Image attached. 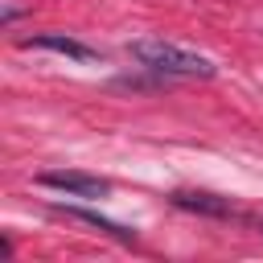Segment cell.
<instances>
[{
  "mask_svg": "<svg viewBox=\"0 0 263 263\" xmlns=\"http://www.w3.org/2000/svg\"><path fill=\"white\" fill-rule=\"evenodd\" d=\"M127 53L144 66V70H156V74H177V78H214L218 66L205 58V53H193V49H181L173 41H160V37H144V41H132Z\"/></svg>",
  "mask_w": 263,
  "mask_h": 263,
  "instance_id": "cell-1",
  "label": "cell"
},
{
  "mask_svg": "<svg viewBox=\"0 0 263 263\" xmlns=\"http://www.w3.org/2000/svg\"><path fill=\"white\" fill-rule=\"evenodd\" d=\"M168 201L177 210H193V214H205V218H242L230 197H218L210 189H177V193H168Z\"/></svg>",
  "mask_w": 263,
  "mask_h": 263,
  "instance_id": "cell-2",
  "label": "cell"
},
{
  "mask_svg": "<svg viewBox=\"0 0 263 263\" xmlns=\"http://www.w3.org/2000/svg\"><path fill=\"white\" fill-rule=\"evenodd\" d=\"M41 185H49V189H62V193H74V197H107L111 193V181H103V177H90V173H41L37 177Z\"/></svg>",
  "mask_w": 263,
  "mask_h": 263,
  "instance_id": "cell-3",
  "label": "cell"
},
{
  "mask_svg": "<svg viewBox=\"0 0 263 263\" xmlns=\"http://www.w3.org/2000/svg\"><path fill=\"white\" fill-rule=\"evenodd\" d=\"M21 45H25V49H53V53L74 58V62H95V58H99V49H90V45H82V41H74V37H62V33L29 37V41H21Z\"/></svg>",
  "mask_w": 263,
  "mask_h": 263,
  "instance_id": "cell-4",
  "label": "cell"
},
{
  "mask_svg": "<svg viewBox=\"0 0 263 263\" xmlns=\"http://www.w3.org/2000/svg\"><path fill=\"white\" fill-rule=\"evenodd\" d=\"M58 214H66V218H74V222H86V226H95L99 234H111V238H119V242H136V230H127V226H119V222H111V218H103V214H95V210L58 205Z\"/></svg>",
  "mask_w": 263,
  "mask_h": 263,
  "instance_id": "cell-5",
  "label": "cell"
}]
</instances>
